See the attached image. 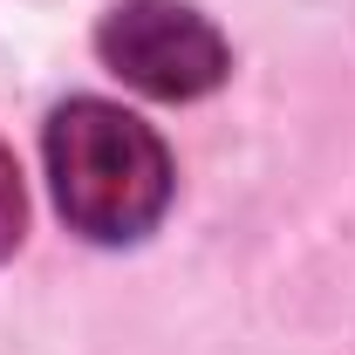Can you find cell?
<instances>
[{
	"mask_svg": "<svg viewBox=\"0 0 355 355\" xmlns=\"http://www.w3.org/2000/svg\"><path fill=\"white\" fill-rule=\"evenodd\" d=\"M48 184L69 232L96 246H130L171 205V150L144 116L103 96H69L48 116Z\"/></svg>",
	"mask_w": 355,
	"mask_h": 355,
	"instance_id": "6da1fadb",
	"label": "cell"
},
{
	"mask_svg": "<svg viewBox=\"0 0 355 355\" xmlns=\"http://www.w3.org/2000/svg\"><path fill=\"white\" fill-rule=\"evenodd\" d=\"M96 55L110 76H123L137 96H157V103L212 96L232 69L225 35L184 0H116L96 28Z\"/></svg>",
	"mask_w": 355,
	"mask_h": 355,
	"instance_id": "7a4b0ae2",
	"label": "cell"
},
{
	"mask_svg": "<svg viewBox=\"0 0 355 355\" xmlns=\"http://www.w3.org/2000/svg\"><path fill=\"white\" fill-rule=\"evenodd\" d=\"M21 232H28V191H21V164H14V150L0 144V260L21 246Z\"/></svg>",
	"mask_w": 355,
	"mask_h": 355,
	"instance_id": "3957f363",
	"label": "cell"
}]
</instances>
